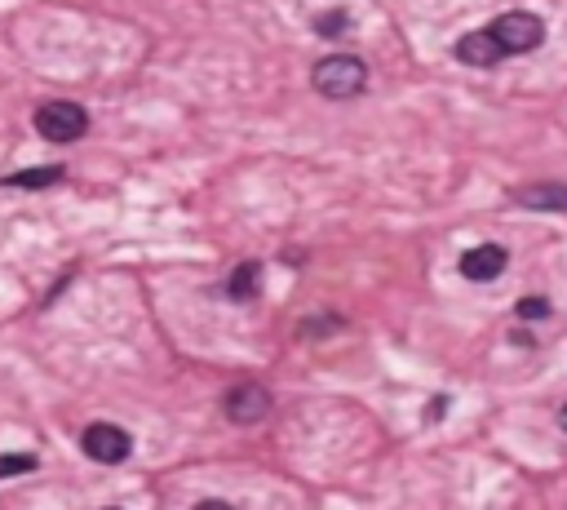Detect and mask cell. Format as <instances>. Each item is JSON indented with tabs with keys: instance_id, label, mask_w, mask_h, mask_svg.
I'll list each match as a JSON object with an SVG mask.
<instances>
[{
	"instance_id": "1",
	"label": "cell",
	"mask_w": 567,
	"mask_h": 510,
	"mask_svg": "<svg viewBox=\"0 0 567 510\" xmlns=\"http://www.w3.org/2000/svg\"><path fill=\"white\" fill-rule=\"evenodd\" d=\"M315 89L324 98H355L368 85V67L355 54H328L324 63H315Z\"/></svg>"
},
{
	"instance_id": "2",
	"label": "cell",
	"mask_w": 567,
	"mask_h": 510,
	"mask_svg": "<svg viewBox=\"0 0 567 510\" xmlns=\"http://www.w3.org/2000/svg\"><path fill=\"white\" fill-rule=\"evenodd\" d=\"M492 36H497V45L505 49V58L510 54H532L536 45L545 40V23L528 9H510V14H501L497 23L488 27Z\"/></svg>"
},
{
	"instance_id": "3",
	"label": "cell",
	"mask_w": 567,
	"mask_h": 510,
	"mask_svg": "<svg viewBox=\"0 0 567 510\" xmlns=\"http://www.w3.org/2000/svg\"><path fill=\"white\" fill-rule=\"evenodd\" d=\"M36 129L49 142H80L89 129V111L80 102H45L36 111Z\"/></svg>"
},
{
	"instance_id": "4",
	"label": "cell",
	"mask_w": 567,
	"mask_h": 510,
	"mask_svg": "<svg viewBox=\"0 0 567 510\" xmlns=\"http://www.w3.org/2000/svg\"><path fill=\"white\" fill-rule=\"evenodd\" d=\"M80 448H85V453L94 457V462L116 466V462H125V457L133 453V440H129V431H120V426L94 422L85 435H80Z\"/></svg>"
},
{
	"instance_id": "5",
	"label": "cell",
	"mask_w": 567,
	"mask_h": 510,
	"mask_svg": "<svg viewBox=\"0 0 567 510\" xmlns=\"http://www.w3.org/2000/svg\"><path fill=\"white\" fill-rule=\"evenodd\" d=\"M266 413H271V395H266V386L244 382V386H235V391H226V417H231V422L253 426V422H262Z\"/></svg>"
},
{
	"instance_id": "6",
	"label": "cell",
	"mask_w": 567,
	"mask_h": 510,
	"mask_svg": "<svg viewBox=\"0 0 567 510\" xmlns=\"http://www.w3.org/2000/svg\"><path fill=\"white\" fill-rule=\"evenodd\" d=\"M505 262H510V253H505L501 244H479V249H470L466 258H461V275H466V280H497L505 271Z\"/></svg>"
},
{
	"instance_id": "7",
	"label": "cell",
	"mask_w": 567,
	"mask_h": 510,
	"mask_svg": "<svg viewBox=\"0 0 567 510\" xmlns=\"http://www.w3.org/2000/svg\"><path fill=\"white\" fill-rule=\"evenodd\" d=\"M457 58L466 67H497L505 58V49L497 45V36L492 32H470V36L457 40Z\"/></svg>"
},
{
	"instance_id": "8",
	"label": "cell",
	"mask_w": 567,
	"mask_h": 510,
	"mask_svg": "<svg viewBox=\"0 0 567 510\" xmlns=\"http://www.w3.org/2000/svg\"><path fill=\"white\" fill-rule=\"evenodd\" d=\"M257 275H262V267H257V262H240V267L226 275V284H222L226 298H231V302H249L253 289H257Z\"/></svg>"
},
{
	"instance_id": "9",
	"label": "cell",
	"mask_w": 567,
	"mask_h": 510,
	"mask_svg": "<svg viewBox=\"0 0 567 510\" xmlns=\"http://www.w3.org/2000/svg\"><path fill=\"white\" fill-rule=\"evenodd\" d=\"M523 204V209H567V187H523L519 196H514Z\"/></svg>"
},
{
	"instance_id": "10",
	"label": "cell",
	"mask_w": 567,
	"mask_h": 510,
	"mask_svg": "<svg viewBox=\"0 0 567 510\" xmlns=\"http://www.w3.org/2000/svg\"><path fill=\"white\" fill-rule=\"evenodd\" d=\"M58 178H63V169L45 165V169H23V173H14V178H5V182L9 187H18V191H40V187H54Z\"/></svg>"
},
{
	"instance_id": "11",
	"label": "cell",
	"mask_w": 567,
	"mask_h": 510,
	"mask_svg": "<svg viewBox=\"0 0 567 510\" xmlns=\"http://www.w3.org/2000/svg\"><path fill=\"white\" fill-rule=\"evenodd\" d=\"M315 32L328 36V40H333V36H346V32H350V18L342 14V9H328V14L315 18Z\"/></svg>"
},
{
	"instance_id": "12",
	"label": "cell",
	"mask_w": 567,
	"mask_h": 510,
	"mask_svg": "<svg viewBox=\"0 0 567 510\" xmlns=\"http://www.w3.org/2000/svg\"><path fill=\"white\" fill-rule=\"evenodd\" d=\"M23 471H36V457L32 453H5V457H0V479L23 475Z\"/></svg>"
},
{
	"instance_id": "13",
	"label": "cell",
	"mask_w": 567,
	"mask_h": 510,
	"mask_svg": "<svg viewBox=\"0 0 567 510\" xmlns=\"http://www.w3.org/2000/svg\"><path fill=\"white\" fill-rule=\"evenodd\" d=\"M519 315H523V320H541V315H550V302H545V298H523Z\"/></svg>"
},
{
	"instance_id": "14",
	"label": "cell",
	"mask_w": 567,
	"mask_h": 510,
	"mask_svg": "<svg viewBox=\"0 0 567 510\" xmlns=\"http://www.w3.org/2000/svg\"><path fill=\"white\" fill-rule=\"evenodd\" d=\"M559 422H563V431H567V404H563V413H559Z\"/></svg>"
}]
</instances>
